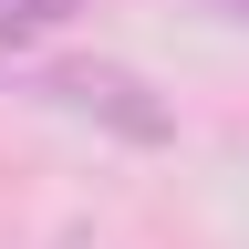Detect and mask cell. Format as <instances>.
Listing matches in <instances>:
<instances>
[{
  "label": "cell",
  "instance_id": "obj_1",
  "mask_svg": "<svg viewBox=\"0 0 249 249\" xmlns=\"http://www.w3.org/2000/svg\"><path fill=\"white\" fill-rule=\"evenodd\" d=\"M42 93H52L62 114H93V124H114L124 145H166V135H177V114L156 104V93L124 73V62H52V73H42Z\"/></svg>",
  "mask_w": 249,
  "mask_h": 249
},
{
  "label": "cell",
  "instance_id": "obj_3",
  "mask_svg": "<svg viewBox=\"0 0 249 249\" xmlns=\"http://www.w3.org/2000/svg\"><path fill=\"white\" fill-rule=\"evenodd\" d=\"M208 11H229V21H239V31H249V0H208Z\"/></svg>",
  "mask_w": 249,
  "mask_h": 249
},
{
  "label": "cell",
  "instance_id": "obj_2",
  "mask_svg": "<svg viewBox=\"0 0 249 249\" xmlns=\"http://www.w3.org/2000/svg\"><path fill=\"white\" fill-rule=\"evenodd\" d=\"M83 0H0V52H21V42H52L62 21H73Z\"/></svg>",
  "mask_w": 249,
  "mask_h": 249
}]
</instances>
